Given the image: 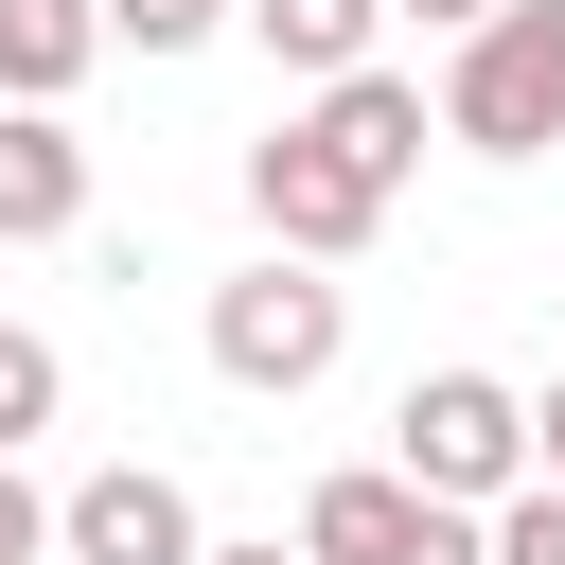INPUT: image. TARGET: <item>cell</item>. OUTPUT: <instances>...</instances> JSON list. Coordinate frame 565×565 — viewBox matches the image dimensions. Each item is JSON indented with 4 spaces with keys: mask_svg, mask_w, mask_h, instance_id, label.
<instances>
[{
    "mask_svg": "<svg viewBox=\"0 0 565 565\" xmlns=\"http://www.w3.org/2000/svg\"><path fill=\"white\" fill-rule=\"evenodd\" d=\"M459 159H547L565 141V0H494L459 53H441V106H424Z\"/></svg>",
    "mask_w": 565,
    "mask_h": 565,
    "instance_id": "1",
    "label": "cell"
},
{
    "mask_svg": "<svg viewBox=\"0 0 565 565\" xmlns=\"http://www.w3.org/2000/svg\"><path fill=\"white\" fill-rule=\"evenodd\" d=\"M194 335H212V371H230L247 406H300V388L353 353V282H318V265H282V247H265V265H230V282H212V318H194Z\"/></svg>",
    "mask_w": 565,
    "mask_h": 565,
    "instance_id": "2",
    "label": "cell"
},
{
    "mask_svg": "<svg viewBox=\"0 0 565 565\" xmlns=\"http://www.w3.org/2000/svg\"><path fill=\"white\" fill-rule=\"evenodd\" d=\"M388 477H406L424 512H494V494H530V406H512L494 371H424V388L388 406Z\"/></svg>",
    "mask_w": 565,
    "mask_h": 565,
    "instance_id": "3",
    "label": "cell"
},
{
    "mask_svg": "<svg viewBox=\"0 0 565 565\" xmlns=\"http://www.w3.org/2000/svg\"><path fill=\"white\" fill-rule=\"evenodd\" d=\"M300 565H477V512H424L388 459H353L300 494Z\"/></svg>",
    "mask_w": 565,
    "mask_h": 565,
    "instance_id": "4",
    "label": "cell"
},
{
    "mask_svg": "<svg viewBox=\"0 0 565 565\" xmlns=\"http://www.w3.org/2000/svg\"><path fill=\"white\" fill-rule=\"evenodd\" d=\"M53 547H71V565H194L212 530H194V494H177L159 459H106V477L53 494Z\"/></svg>",
    "mask_w": 565,
    "mask_h": 565,
    "instance_id": "5",
    "label": "cell"
},
{
    "mask_svg": "<svg viewBox=\"0 0 565 565\" xmlns=\"http://www.w3.org/2000/svg\"><path fill=\"white\" fill-rule=\"evenodd\" d=\"M53 230H88V141L0 106V247H53Z\"/></svg>",
    "mask_w": 565,
    "mask_h": 565,
    "instance_id": "6",
    "label": "cell"
},
{
    "mask_svg": "<svg viewBox=\"0 0 565 565\" xmlns=\"http://www.w3.org/2000/svg\"><path fill=\"white\" fill-rule=\"evenodd\" d=\"M88 53H106V18H88V0H0V106H35V124H71V88H88Z\"/></svg>",
    "mask_w": 565,
    "mask_h": 565,
    "instance_id": "7",
    "label": "cell"
},
{
    "mask_svg": "<svg viewBox=\"0 0 565 565\" xmlns=\"http://www.w3.org/2000/svg\"><path fill=\"white\" fill-rule=\"evenodd\" d=\"M247 35H265V71H282V88H335V71H371L388 0H247Z\"/></svg>",
    "mask_w": 565,
    "mask_h": 565,
    "instance_id": "8",
    "label": "cell"
},
{
    "mask_svg": "<svg viewBox=\"0 0 565 565\" xmlns=\"http://www.w3.org/2000/svg\"><path fill=\"white\" fill-rule=\"evenodd\" d=\"M53 406H71V353H53L35 318H0V459H18V441H35Z\"/></svg>",
    "mask_w": 565,
    "mask_h": 565,
    "instance_id": "9",
    "label": "cell"
},
{
    "mask_svg": "<svg viewBox=\"0 0 565 565\" xmlns=\"http://www.w3.org/2000/svg\"><path fill=\"white\" fill-rule=\"evenodd\" d=\"M106 18V53H194L212 18H247V0H88Z\"/></svg>",
    "mask_w": 565,
    "mask_h": 565,
    "instance_id": "10",
    "label": "cell"
},
{
    "mask_svg": "<svg viewBox=\"0 0 565 565\" xmlns=\"http://www.w3.org/2000/svg\"><path fill=\"white\" fill-rule=\"evenodd\" d=\"M477 565H565V494H494L477 512Z\"/></svg>",
    "mask_w": 565,
    "mask_h": 565,
    "instance_id": "11",
    "label": "cell"
},
{
    "mask_svg": "<svg viewBox=\"0 0 565 565\" xmlns=\"http://www.w3.org/2000/svg\"><path fill=\"white\" fill-rule=\"evenodd\" d=\"M35 547H53V494H35L18 459H0V565H35Z\"/></svg>",
    "mask_w": 565,
    "mask_h": 565,
    "instance_id": "12",
    "label": "cell"
},
{
    "mask_svg": "<svg viewBox=\"0 0 565 565\" xmlns=\"http://www.w3.org/2000/svg\"><path fill=\"white\" fill-rule=\"evenodd\" d=\"M512 406H530V494H565V371H547V388H512Z\"/></svg>",
    "mask_w": 565,
    "mask_h": 565,
    "instance_id": "13",
    "label": "cell"
},
{
    "mask_svg": "<svg viewBox=\"0 0 565 565\" xmlns=\"http://www.w3.org/2000/svg\"><path fill=\"white\" fill-rule=\"evenodd\" d=\"M388 18H424V35H441V53H459V35H477V18H494V0H388Z\"/></svg>",
    "mask_w": 565,
    "mask_h": 565,
    "instance_id": "14",
    "label": "cell"
},
{
    "mask_svg": "<svg viewBox=\"0 0 565 565\" xmlns=\"http://www.w3.org/2000/svg\"><path fill=\"white\" fill-rule=\"evenodd\" d=\"M194 565H300V547H194Z\"/></svg>",
    "mask_w": 565,
    "mask_h": 565,
    "instance_id": "15",
    "label": "cell"
}]
</instances>
